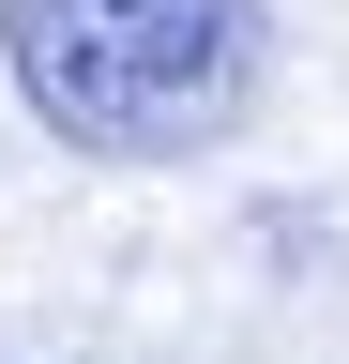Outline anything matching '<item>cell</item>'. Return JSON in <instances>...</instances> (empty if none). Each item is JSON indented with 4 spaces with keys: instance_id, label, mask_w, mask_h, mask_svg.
Segmentation results:
<instances>
[{
    "instance_id": "6da1fadb",
    "label": "cell",
    "mask_w": 349,
    "mask_h": 364,
    "mask_svg": "<svg viewBox=\"0 0 349 364\" xmlns=\"http://www.w3.org/2000/svg\"><path fill=\"white\" fill-rule=\"evenodd\" d=\"M258 0H0V76L61 152L183 167L258 107Z\"/></svg>"
}]
</instances>
